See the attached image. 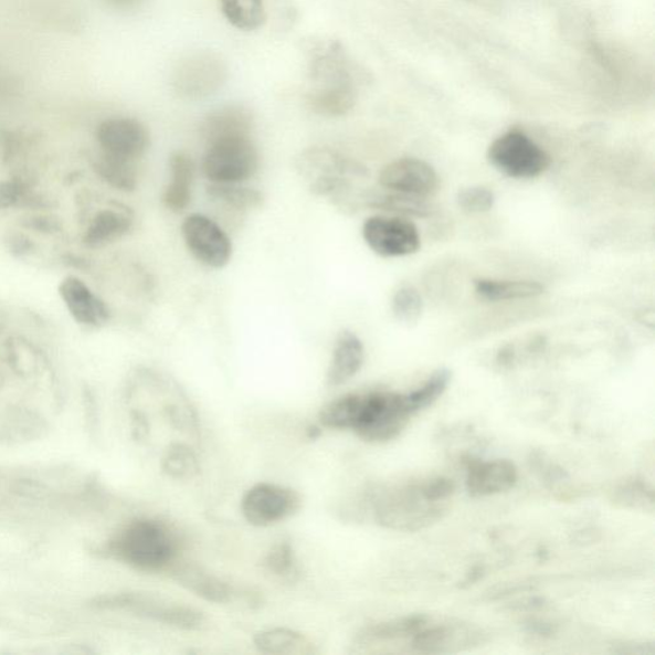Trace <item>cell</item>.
I'll use <instances>...</instances> for the list:
<instances>
[{"label":"cell","instance_id":"10","mask_svg":"<svg viewBox=\"0 0 655 655\" xmlns=\"http://www.w3.org/2000/svg\"><path fill=\"white\" fill-rule=\"evenodd\" d=\"M362 237L383 257H402L419 252L422 239L416 225L402 218L371 216L362 225Z\"/></svg>","mask_w":655,"mask_h":655},{"label":"cell","instance_id":"24","mask_svg":"<svg viewBox=\"0 0 655 655\" xmlns=\"http://www.w3.org/2000/svg\"><path fill=\"white\" fill-rule=\"evenodd\" d=\"M431 620L425 614H414L399 620L382 622L362 630L358 636L361 644H373L380 642L400 641V638H410L414 636L426 622Z\"/></svg>","mask_w":655,"mask_h":655},{"label":"cell","instance_id":"15","mask_svg":"<svg viewBox=\"0 0 655 655\" xmlns=\"http://www.w3.org/2000/svg\"><path fill=\"white\" fill-rule=\"evenodd\" d=\"M426 624L411 637V648L418 653H448L478 643L482 633L464 624Z\"/></svg>","mask_w":655,"mask_h":655},{"label":"cell","instance_id":"23","mask_svg":"<svg viewBox=\"0 0 655 655\" xmlns=\"http://www.w3.org/2000/svg\"><path fill=\"white\" fill-rule=\"evenodd\" d=\"M131 228L133 218L127 213L103 210L88 225L84 241L88 247H102L125 236Z\"/></svg>","mask_w":655,"mask_h":655},{"label":"cell","instance_id":"6","mask_svg":"<svg viewBox=\"0 0 655 655\" xmlns=\"http://www.w3.org/2000/svg\"><path fill=\"white\" fill-rule=\"evenodd\" d=\"M258 154L250 135L221 137L208 142L202 171L212 183H240L252 178Z\"/></svg>","mask_w":655,"mask_h":655},{"label":"cell","instance_id":"20","mask_svg":"<svg viewBox=\"0 0 655 655\" xmlns=\"http://www.w3.org/2000/svg\"><path fill=\"white\" fill-rule=\"evenodd\" d=\"M169 169L171 181L163 193V202L171 212L181 213L191 201L193 163L188 154L178 151L169 159Z\"/></svg>","mask_w":655,"mask_h":655},{"label":"cell","instance_id":"12","mask_svg":"<svg viewBox=\"0 0 655 655\" xmlns=\"http://www.w3.org/2000/svg\"><path fill=\"white\" fill-rule=\"evenodd\" d=\"M228 77L225 64L212 53H198L184 60L175 72L176 92L188 99L214 94Z\"/></svg>","mask_w":655,"mask_h":655},{"label":"cell","instance_id":"19","mask_svg":"<svg viewBox=\"0 0 655 655\" xmlns=\"http://www.w3.org/2000/svg\"><path fill=\"white\" fill-rule=\"evenodd\" d=\"M171 572L178 584L202 600L216 604L230 603L233 600V589L228 582L196 568V566L177 563Z\"/></svg>","mask_w":655,"mask_h":655},{"label":"cell","instance_id":"22","mask_svg":"<svg viewBox=\"0 0 655 655\" xmlns=\"http://www.w3.org/2000/svg\"><path fill=\"white\" fill-rule=\"evenodd\" d=\"M475 293L490 303L527 300L545 294V287L530 281L476 279Z\"/></svg>","mask_w":655,"mask_h":655},{"label":"cell","instance_id":"29","mask_svg":"<svg viewBox=\"0 0 655 655\" xmlns=\"http://www.w3.org/2000/svg\"><path fill=\"white\" fill-rule=\"evenodd\" d=\"M369 205L385 212L403 215L425 218L432 214V207L424 198L406 196V193H392V196H378L369 199Z\"/></svg>","mask_w":655,"mask_h":655},{"label":"cell","instance_id":"27","mask_svg":"<svg viewBox=\"0 0 655 655\" xmlns=\"http://www.w3.org/2000/svg\"><path fill=\"white\" fill-rule=\"evenodd\" d=\"M95 171L103 180L120 191H133L136 189L137 176L134 161L118 159L102 154L95 161Z\"/></svg>","mask_w":655,"mask_h":655},{"label":"cell","instance_id":"36","mask_svg":"<svg viewBox=\"0 0 655 655\" xmlns=\"http://www.w3.org/2000/svg\"><path fill=\"white\" fill-rule=\"evenodd\" d=\"M10 249L12 250V253L23 255L30 253L32 244L31 241L28 237L22 236V234H15L10 241Z\"/></svg>","mask_w":655,"mask_h":655},{"label":"cell","instance_id":"14","mask_svg":"<svg viewBox=\"0 0 655 655\" xmlns=\"http://www.w3.org/2000/svg\"><path fill=\"white\" fill-rule=\"evenodd\" d=\"M96 137L104 154L128 161L141 158L149 147L147 128L134 118L105 119Z\"/></svg>","mask_w":655,"mask_h":655},{"label":"cell","instance_id":"18","mask_svg":"<svg viewBox=\"0 0 655 655\" xmlns=\"http://www.w3.org/2000/svg\"><path fill=\"white\" fill-rule=\"evenodd\" d=\"M366 360L361 339L350 330L339 334L327 373L329 387L342 385L359 373Z\"/></svg>","mask_w":655,"mask_h":655},{"label":"cell","instance_id":"28","mask_svg":"<svg viewBox=\"0 0 655 655\" xmlns=\"http://www.w3.org/2000/svg\"><path fill=\"white\" fill-rule=\"evenodd\" d=\"M239 183H212L208 188L209 197L237 210L261 208L264 202L262 192L240 188Z\"/></svg>","mask_w":655,"mask_h":655},{"label":"cell","instance_id":"31","mask_svg":"<svg viewBox=\"0 0 655 655\" xmlns=\"http://www.w3.org/2000/svg\"><path fill=\"white\" fill-rule=\"evenodd\" d=\"M423 305V297L415 287L403 286L392 298V313L395 320L411 327L422 318Z\"/></svg>","mask_w":655,"mask_h":655},{"label":"cell","instance_id":"34","mask_svg":"<svg viewBox=\"0 0 655 655\" xmlns=\"http://www.w3.org/2000/svg\"><path fill=\"white\" fill-rule=\"evenodd\" d=\"M616 499L620 504L634 508L642 506L644 509H652L654 504L652 489H648L646 484L636 480L622 485L617 490Z\"/></svg>","mask_w":655,"mask_h":655},{"label":"cell","instance_id":"11","mask_svg":"<svg viewBox=\"0 0 655 655\" xmlns=\"http://www.w3.org/2000/svg\"><path fill=\"white\" fill-rule=\"evenodd\" d=\"M182 237L189 252L209 268L220 270L232 257V242L220 225L202 214H192L182 223Z\"/></svg>","mask_w":655,"mask_h":655},{"label":"cell","instance_id":"8","mask_svg":"<svg viewBox=\"0 0 655 655\" xmlns=\"http://www.w3.org/2000/svg\"><path fill=\"white\" fill-rule=\"evenodd\" d=\"M302 507L298 493L281 485L262 483L246 492L241 511L254 527H271L289 519Z\"/></svg>","mask_w":655,"mask_h":655},{"label":"cell","instance_id":"1","mask_svg":"<svg viewBox=\"0 0 655 655\" xmlns=\"http://www.w3.org/2000/svg\"><path fill=\"white\" fill-rule=\"evenodd\" d=\"M429 408L420 388L409 393L370 392L344 395L321 410L320 424L335 431H352L362 441H392L410 419Z\"/></svg>","mask_w":655,"mask_h":655},{"label":"cell","instance_id":"25","mask_svg":"<svg viewBox=\"0 0 655 655\" xmlns=\"http://www.w3.org/2000/svg\"><path fill=\"white\" fill-rule=\"evenodd\" d=\"M222 10L234 28L244 31L261 29L266 20L263 0H221Z\"/></svg>","mask_w":655,"mask_h":655},{"label":"cell","instance_id":"13","mask_svg":"<svg viewBox=\"0 0 655 655\" xmlns=\"http://www.w3.org/2000/svg\"><path fill=\"white\" fill-rule=\"evenodd\" d=\"M379 183L387 190L425 199L439 191L440 177L422 159L401 158L382 169Z\"/></svg>","mask_w":655,"mask_h":655},{"label":"cell","instance_id":"17","mask_svg":"<svg viewBox=\"0 0 655 655\" xmlns=\"http://www.w3.org/2000/svg\"><path fill=\"white\" fill-rule=\"evenodd\" d=\"M60 294L72 317L81 325L99 327L109 319L108 307L77 277L63 279Z\"/></svg>","mask_w":655,"mask_h":655},{"label":"cell","instance_id":"35","mask_svg":"<svg viewBox=\"0 0 655 655\" xmlns=\"http://www.w3.org/2000/svg\"><path fill=\"white\" fill-rule=\"evenodd\" d=\"M22 198V189L19 183L11 181L0 182V209L11 208Z\"/></svg>","mask_w":655,"mask_h":655},{"label":"cell","instance_id":"3","mask_svg":"<svg viewBox=\"0 0 655 655\" xmlns=\"http://www.w3.org/2000/svg\"><path fill=\"white\" fill-rule=\"evenodd\" d=\"M310 84L307 103L317 115L341 117L353 108L356 85L341 44L330 43L315 56Z\"/></svg>","mask_w":655,"mask_h":655},{"label":"cell","instance_id":"16","mask_svg":"<svg viewBox=\"0 0 655 655\" xmlns=\"http://www.w3.org/2000/svg\"><path fill=\"white\" fill-rule=\"evenodd\" d=\"M517 467L509 459L474 461L467 468L466 488L473 497L500 495L515 487Z\"/></svg>","mask_w":655,"mask_h":655},{"label":"cell","instance_id":"33","mask_svg":"<svg viewBox=\"0 0 655 655\" xmlns=\"http://www.w3.org/2000/svg\"><path fill=\"white\" fill-rule=\"evenodd\" d=\"M457 205L468 214L487 213L495 207V193L483 186H472L457 193Z\"/></svg>","mask_w":655,"mask_h":655},{"label":"cell","instance_id":"26","mask_svg":"<svg viewBox=\"0 0 655 655\" xmlns=\"http://www.w3.org/2000/svg\"><path fill=\"white\" fill-rule=\"evenodd\" d=\"M254 643L265 654L305 653L306 646L310 645L302 634L288 628L262 631L255 636Z\"/></svg>","mask_w":655,"mask_h":655},{"label":"cell","instance_id":"9","mask_svg":"<svg viewBox=\"0 0 655 655\" xmlns=\"http://www.w3.org/2000/svg\"><path fill=\"white\" fill-rule=\"evenodd\" d=\"M103 609L131 612L136 616L182 630H198L204 625V614L189 606L168 604L139 594H119L104 598Z\"/></svg>","mask_w":655,"mask_h":655},{"label":"cell","instance_id":"5","mask_svg":"<svg viewBox=\"0 0 655 655\" xmlns=\"http://www.w3.org/2000/svg\"><path fill=\"white\" fill-rule=\"evenodd\" d=\"M298 173L319 197H341L352 177L367 176V169L341 154L327 148H311L296 160Z\"/></svg>","mask_w":655,"mask_h":655},{"label":"cell","instance_id":"21","mask_svg":"<svg viewBox=\"0 0 655 655\" xmlns=\"http://www.w3.org/2000/svg\"><path fill=\"white\" fill-rule=\"evenodd\" d=\"M252 129V113L240 105H230L213 112L202 126L208 142L225 136L250 135Z\"/></svg>","mask_w":655,"mask_h":655},{"label":"cell","instance_id":"4","mask_svg":"<svg viewBox=\"0 0 655 655\" xmlns=\"http://www.w3.org/2000/svg\"><path fill=\"white\" fill-rule=\"evenodd\" d=\"M369 504L374 520L382 527L416 531L442 519L446 507L426 496L423 483H409L371 493Z\"/></svg>","mask_w":655,"mask_h":655},{"label":"cell","instance_id":"7","mask_svg":"<svg viewBox=\"0 0 655 655\" xmlns=\"http://www.w3.org/2000/svg\"><path fill=\"white\" fill-rule=\"evenodd\" d=\"M488 159L497 171L517 180L539 177L551 165L548 154L521 131L498 137L490 145Z\"/></svg>","mask_w":655,"mask_h":655},{"label":"cell","instance_id":"32","mask_svg":"<svg viewBox=\"0 0 655 655\" xmlns=\"http://www.w3.org/2000/svg\"><path fill=\"white\" fill-rule=\"evenodd\" d=\"M264 568L273 575L283 579H293L297 575L296 557L289 541L283 540L272 547L264 558Z\"/></svg>","mask_w":655,"mask_h":655},{"label":"cell","instance_id":"30","mask_svg":"<svg viewBox=\"0 0 655 655\" xmlns=\"http://www.w3.org/2000/svg\"><path fill=\"white\" fill-rule=\"evenodd\" d=\"M163 471L176 479L193 478L200 471L196 452L186 444H172L166 452Z\"/></svg>","mask_w":655,"mask_h":655},{"label":"cell","instance_id":"37","mask_svg":"<svg viewBox=\"0 0 655 655\" xmlns=\"http://www.w3.org/2000/svg\"><path fill=\"white\" fill-rule=\"evenodd\" d=\"M513 359H514L513 347L511 346L504 347V349L500 350V352L498 355L499 362L504 363V366H506V363L511 362Z\"/></svg>","mask_w":655,"mask_h":655},{"label":"cell","instance_id":"2","mask_svg":"<svg viewBox=\"0 0 655 655\" xmlns=\"http://www.w3.org/2000/svg\"><path fill=\"white\" fill-rule=\"evenodd\" d=\"M181 552L177 532L157 519L128 522L110 540L109 553L117 561L142 572L171 571Z\"/></svg>","mask_w":655,"mask_h":655}]
</instances>
